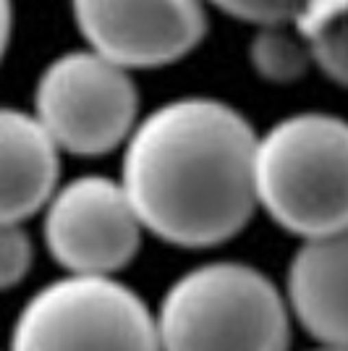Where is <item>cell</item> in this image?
I'll use <instances>...</instances> for the list:
<instances>
[{
  "label": "cell",
  "instance_id": "5b68a950",
  "mask_svg": "<svg viewBox=\"0 0 348 351\" xmlns=\"http://www.w3.org/2000/svg\"><path fill=\"white\" fill-rule=\"evenodd\" d=\"M32 113L63 152L97 158L131 139L139 92L129 69L89 47L71 50L40 73Z\"/></svg>",
  "mask_w": 348,
  "mask_h": 351
},
{
  "label": "cell",
  "instance_id": "ba28073f",
  "mask_svg": "<svg viewBox=\"0 0 348 351\" xmlns=\"http://www.w3.org/2000/svg\"><path fill=\"white\" fill-rule=\"evenodd\" d=\"M286 299L319 346L348 351V226L301 241L288 263Z\"/></svg>",
  "mask_w": 348,
  "mask_h": 351
},
{
  "label": "cell",
  "instance_id": "9c48e42d",
  "mask_svg": "<svg viewBox=\"0 0 348 351\" xmlns=\"http://www.w3.org/2000/svg\"><path fill=\"white\" fill-rule=\"evenodd\" d=\"M60 149L34 113H0V220L24 223L60 189Z\"/></svg>",
  "mask_w": 348,
  "mask_h": 351
},
{
  "label": "cell",
  "instance_id": "7a4b0ae2",
  "mask_svg": "<svg viewBox=\"0 0 348 351\" xmlns=\"http://www.w3.org/2000/svg\"><path fill=\"white\" fill-rule=\"evenodd\" d=\"M162 351H288L290 307L262 270L247 263H207L162 293Z\"/></svg>",
  "mask_w": 348,
  "mask_h": 351
},
{
  "label": "cell",
  "instance_id": "277c9868",
  "mask_svg": "<svg viewBox=\"0 0 348 351\" xmlns=\"http://www.w3.org/2000/svg\"><path fill=\"white\" fill-rule=\"evenodd\" d=\"M8 351H162L158 317L118 278L63 276L24 302Z\"/></svg>",
  "mask_w": 348,
  "mask_h": 351
},
{
  "label": "cell",
  "instance_id": "8992f818",
  "mask_svg": "<svg viewBox=\"0 0 348 351\" xmlns=\"http://www.w3.org/2000/svg\"><path fill=\"white\" fill-rule=\"evenodd\" d=\"M142 231L123 184L108 176L71 178L45 207V244L66 276L116 278L136 257Z\"/></svg>",
  "mask_w": 348,
  "mask_h": 351
},
{
  "label": "cell",
  "instance_id": "4fadbf2b",
  "mask_svg": "<svg viewBox=\"0 0 348 351\" xmlns=\"http://www.w3.org/2000/svg\"><path fill=\"white\" fill-rule=\"evenodd\" d=\"M32 239L21 223H3L0 231V283L3 289H14L27 278L32 267Z\"/></svg>",
  "mask_w": 348,
  "mask_h": 351
},
{
  "label": "cell",
  "instance_id": "3957f363",
  "mask_svg": "<svg viewBox=\"0 0 348 351\" xmlns=\"http://www.w3.org/2000/svg\"><path fill=\"white\" fill-rule=\"evenodd\" d=\"M257 202L283 231L319 239L348 226V121L296 113L257 142Z\"/></svg>",
  "mask_w": 348,
  "mask_h": 351
},
{
  "label": "cell",
  "instance_id": "52a82bcc",
  "mask_svg": "<svg viewBox=\"0 0 348 351\" xmlns=\"http://www.w3.org/2000/svg\"><path fill=\"white\" fill-rule=\"evenodd\" d=\"M207 0H71L89 50L123 69H160L189 56L207 32Z\"/></svg>",
  "mask_w": 348,
  "mask_h": 351
},
{
  "label": "cell",
  "instance_id": "8fae6325",
  "mask_svg": "<svg viewBox=\"0 0 348 351\" xmlns=\"http://www.w3.org/2000/svg\"><path fill=\"white\" fill-rule=\"evenodd\" d=\"M309 47L319 71L330 82L348 89V11L325 29H319L309 40Z\"/></svg>",
  "mask_w": 348,
  "mask_h": 351
},
{
  "label": "cell",
  "instance_id": "6da1fadb",
  "mask_svg": "<svg viewBox=\"0 0 348 351\" xmlns=\"http://www.w3.org/2000/svg\"><path fill=\"white\" fill-rule=\"evenodd\" d=\"M260 136L233 105L181 97L139 121L121 184L145 231L181 249H207L244 231L257 202Z\"/></svg>",
  "mask_w": 348,
  "mask_h": 351
},
{
  "label": "cell",
  "instance_id": "30bf717a",
  "mask_svg": "<svg viewBox=\"0 0 348 351\" xmlns=\"http://www.w3.org/2000/svg\"><path fill=\"white\" fill-rule=\"evenodd\" d=\"M249 63L264 82L290 84L299 82L314 63L309 40H304L293 24L257 27L249 43Z\"/></svg>",
  "mask_w": 348,
  "mask_h": 351
},
{
  "label": "cell",
  "instance_id": "5bb4252c",
  "mask_svg": "<svg viewBox=\"0 0 348 351\" xmlns=\"http://www.w3.org/2000/svg\"><path fill=\"white\" fill-rule=\"evenodd\" d=\"M312 351H340V349H325V346H319V349H312Z\"/></svg>",
  "mask_w": 348,
  "mask_h": 351
},
{
  "label": "cell",
  "instance_id": "7c38bea8",
  "mask_svg": "<svg viewBox=\"0 0 348 351\" xmlns=\"http://www.w3.org/2000/svg\"><path fill=\"white\" fill-rule=\"evenodd\" d=\"M223 14L249 21L254 27L293 24L306 0H210Z\"/></svg>",
  "mask_w": 348,
  "mask_h": 351
}]
</instances>
